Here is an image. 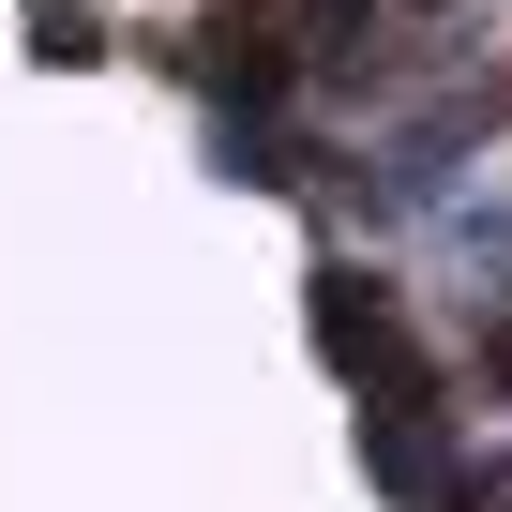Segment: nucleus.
<instances>
[{
  "instance_id": "nucleus-1",
  "label": "nucleus",
  "mask_w": 512,
  "mask_h": 512,
  "mask_svg": "<svg viewBox=\"0 0 512 512\" xmlns=\"http://www.w3.org/2000/svg\"><path fill=\"white\" fill-rule=\"evenodd\" d=\"M317 347H332V377L362 392V422H377V407H437V362L407 347L392 287H362V272H317Z\"/></svg>"
},
{
  "instance_id": "nucleus-2",
  "label": "nucleus",
  "mask_w": 512,
  "mask_h": 512,
  "mask_svg": "<svg viewBox=\"0 0 512 512\" xmlns=\"http://www.w3.org/2000/svg\"><path fill=\"white\" fill-rule=\"evenodd\" d=\"M196 61H211V91H256V106H272V91L302 76V46H287V0H226V16L196 31Z\"/></svg>"
},
{
  "instance_id": "nucleus-3",
  "label": "nucleus",
  "mask_w": 512,
  "mask_h": 512,
  "mask_svg": "<svg viewBox=\"0 0 512 512\" xmlns=\"http://www.w3.org/2000/svg\"><path fill=\"white\" fill-rule=\"evenodd\" d=\"M317 16H332V31H347V16H362V0H317Z\"/></svg>"
}]
</instances>
